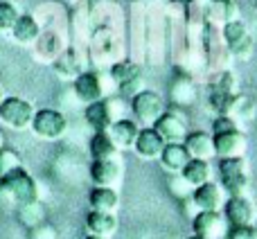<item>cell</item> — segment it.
Returning <instances> with one entry per match:
<instances>
[{
  "instance_id": "4fadbf2b",
  "label": "cell",
  "mask_w": 257,
  "mask_h": 239,
  "mask_svg": "<svg viewBox=\"0 0 257 239\" xmlns=\"http://www.w3.org/2000/svg\"><path fill=\"white\" fill-rule=\"evenodd\" d=\"M90 178H93L95 185L99 187H115L117 183L122 181V174H124V167H122L120 158H111V160H93L88 169Z\"/></svg>"
},
{
  "instance_id": "83f0119b",
  "label": "cell",
  "mask_w": 257,
  "mask_h": 239,
  "mask_svg": "<svg viewBox=\"0 0 257 239\" xmlns=\"http://www.w3.org/2000/svg\"><path fill=\"white\" fill-rule=\"evenodd\" d=\"M18 18H21L18 9L12 3H7V0H0V32H9L12 34Z\"/></svg>"
},
{
  "instance_id": "ba28073f",
  "label": "cell",
  "mask_w": 257,
  "mask_h": 239,
  "mask_svg": "<svg viewBox=\"0 0 257 239\" xmlns=\"http://www.w3.org/2000/svg\"><path fill=\"white\" fill-rule=\"evenodd\" d=\"M32 131L43 140H59L68 131V120L57 108H39L32 120Z\"/></svg>"
},
{
  "instance_id": "836d02e7",
  "label": "cell",
  "mask_w": 257,
  "mask_h": 239,
  "mask_svg": "<svg viewBox=\"0 0 257 239\" xmlns=\"http://www.w3.org/2000/svg\"><path fill=\"white\" fill-rule=\"evenodd\" d=\"M226 239H257V230L253 226H235L228 230Z\"/></svg>"
},
{
  "instance_id": "d4e9b609",
  "label": "cell",
  "mask_w": 257,
  "mask_h": 239,
  "mask_svg": "<svg viewBox=\"0 0 257 239\" xmlns=\"http://www.w3.org/2000/svg\"><path fill=\"white\" fill-rule=\"evenodd\" d=\"M241 97L237 93H217L210 90V108L217 115H232L235 111H239Z\"/></svg>"
},
{
  "instance_id": "d590c367",
  "label": "cell",
  "mask_w": 257,
  "mask_h": 239,
  "mask_svg": "<svg viewBox=\"0 0 257 239\" xmlns=\"http://www.w3.org/2000/svg\"><path fill=\"white\" fill-rule=\"evenodd\" d=\"M84 239H108V237H99V235H90V232H88V235H86Z\"/></svg>"
},
{
  "instance_id": "277c9868",
  "label": "cell",
  "mask_w": 257,
  "mask_h": 239,
  "mask_svg": "<svg viewBox=\"0 0 257 239\" xmlns=\"http://www.w3.org/2000/svg\"><path fill=\"white\" fill-rule=\"evenodd\" d=\"M165 111H167L165 99H163V95L156 93V90L142 88L140 93L131 97V113H133V117H136V122L142 124V127H154L156 120L163 115Z\"/></svg>"
},
{
  "instance_id": "8fae6325",
  "label": "cell",
  "mask_w": 257,
  "mask_h": 239,
  "mask_svg": "<svg viewBox=\"0 0 257 239\" xmlns=\"http://www.w3.org/2000/svg\"><path fill=\"white\" fill-rule=\"evenodd\" d=\"M223 217L228 219L230 228L235 226H253L255 217H257V208L248 196H228L226 205H223Z\"/></svg>"
},
{
  "instance_id": "4dcf8cb0",
  "label": "cell",
  "mask_w": 257,
  "mask_h": 239,
  "mask_svg": "<svg viewBox=\"0 0 257 239\" xmlns=\"http://www.w3.org/2000/svg\"><path fill=\"white\" fill-rule=\"evenodd\" d=\"M16 167H23L18 151L9 149V147H3V149H0V178H3L5 174L14 172Z\"/></svg>"
},
{
  "instance_id": "cb8c5ba5",
  "label": "cell",
  "mask_w": 257,
  "mask_h": 239,
  "mask_svg": "<svg viewBox=\"0 0 257 239\" xmlns=\"http://www.w3.org/2000/svg\"><path fill=\"white\" fill-rule=\"evenodd\" d=\"M181 176L185 178L192 187H199V185H203V183L212 181V165H210V160L190 158V163L183 167Z\"/></svg>"
},
{
  "instance_id": "f35d334b",
  "label": "cell",
  "mask_w": 257,
  "mask_h": 239,
  "mask_svg": "<svg viewBox=\"0 0 257 239\" xmlns=\"http://www.w3.org/2000/svg\"><path fill=\"white\" fill-rule=\"evenodd\" d=\"M196 3H210V0H196Z\"/></svg>"
},
{
  "instance_id": "f546056e",
  "label": "cell",
  "mask_w": 257,
  "mask_h": 239,
  "mask_svg": "<svg viewBox=\"0 0 257 239\" xmlns=\"http://www.w3.org/2000/svg\"><path fill=\"white\" fill-rule=\"evenodd\" d=\"M172 97L176 104H190L194 99V86L190 79H178L172 86Z\"/></svg>"
},
{
  "instance_id": "52a82bcc",
  "label": "cell",
  "mask_w": 257,
  "mask_h": 239,
  "mask_svg": "<svg viewBox=\"0 0 257 239\" xmlns=\"http://www.w3.org/2000/svg\"><path fill=\"white\" fill-rule=\"evenodd\" d=\"M192 230L201 239H226L230 223L221 210H199L192 217Z\"/></svg>"
},
{
  "instance_id": "603a6c76",
  "label": "cell",
  "mask_w": 257,
  "mask_h": 239,
  "mask_svg": "<svg viewBox=\"0 0 257 239\" xmlns=\"http://www.w3.org/2000/svg\"><path fill=\"white\" fill-rule=\"evenodd\" d=\"M12 36L18 45L36 43L41 36V27H39V23H36V18L30 16V14H21V18L16 21V25H14V30H12Z\"/></svg>"
},
{
  "instance_id": "f1b7e54d",
  "label": "cell",
  "mask_w": 257,
  "mask_h": 239,
  "mask_svg": "<svg viewBox=\"0 0 257 239\" xmlns=\"http://www.w3.org/2000/svg\"><path fill=\"white\" fill-rule=\"evenodd\" d=\"M237 88V77L230 70H221L219 75H214L210 90H217V93H235Z\"/></svg>"
},
{
  "instance_id": "30bf717a",
  "label": "cell",
  "mask_w": 257,
  "mask_h": 239,
  "mask_svg": "<svg viewBox=\"0 0 257 239\" xmlns=\"http://www.w3.org/2000/svg\"><path fill=\"white\" fill-rule=\"evenodd\" d=\"M75 95H77V99L84 104H93V102H97V99L108 97L106 84H104V75H99V72H95V70H84L75 79Z\"/></svg>"
},
{
  "instance_id": "74e56055",
  "label": "cell",
  "mask_w": 257,
  "mask_h": 239,
  "mask_svg": "<svg viewBox=\"0 0 257 239\" xmlns=\"http://www.w3.org/2000/svg\"><path fill=\"white\" fill-rule=\"evenodd\" d=\"M248 3H250V5H253V7H255V9H257V0H248Z\"/></svg>"
},
{
  "instance_id": "2e32d148",
  "label": "cell",
  "mask_w": 257,
  "mask_h": 239,
  "mask_svg": "<svg viewBox=\"0 0 257 239\" xmlns=\"http://www.w3.org/2000/svg\"><path fill=\"white\" fill-rule=\"evenodd\" d=\"M133 149H136V154L140 156V158L156 160V158H160V154H163L165 140L160 138V133L156 131L154 127H142L140 133H138V138H136Z\"/></svg>"
},
{
  "instance_id": "4316f807",
  "label": "cell",
  "mask_w": 257,
  "mask_h": 239,
  "mask_svg": "<svg viewBox=\"0 0 257 239\" xmlns=\"http://www.w3.org/2000/svg\"><path fill=\"white\" fill-rule=\"evenodd\" d=\"M210 9H212L223 23L239 18V7H237L235 0H210Z\"/></svg>"
},
{
  "instance_id": "e575fe53",
  "label": "cell",
  "mask_w": 257,
  "mask_h": 239,
  "mask_svg": "<svg viewBox=\"0 0 257 239\" xmlns=\"http://www.w3.org/2000/svg\"><path fill=\"white\" fill-rule=\"evenodd\" d=\"M5 142H7V140H5V131H3V129H0V149H3V147H5Z\"/></svg>"
},
{
  "instance_id": "ab89813d",
  "label": "cell",
  "mask_w": 257,
  "mask_h": 239,
  "mask_svg": "<svg viewBox=\"0 0 257 239\" xmlns=\"http://www.w3.org/2000/svg\"><path fill=\"white\" fill-rule=\"evenodd\" d=\"M190 239H201V237H196V235H192V237H190Z\"/></svg>"
},
{
  "instance_id": "d6986e66",
  "label": "cell",
  "mask_w": 257,
  "mask_h": 239,
  "mask_svg": "<svg viewBox=\"0 0 257 239\" xmlns=\"http://www.w3.org/2000/svg\"><path fill=\"white\" fill-rule=\"evenodd\" d=\"M158 160H160L165 172L181 174L183 167L190 163V154H187L183 142H169V145H165V149H163V154H160Z\"/></svg>"
},
{
  "instance_id": "6da1fadb",
  "label": "cell",
  "mask_w": 257,
  "mask_h": 239,
  "mask_svg": "<svg viewBox=\"0 0 257 239\" xmlns=\"http://www.w3.org/2000/svg\"><path fill=\"white\" fill-rule=\"evenodd\" d=\"M0 192L14 201L16 205H25L32 201H39V183L27 169L16 167L14 172L5 174L0 178Z\"/></svg>"
},
{
  "instance_id": "5b68a950",
  "label": "cell",
  "mask_w": 257,
  "mask_h": 239,
  "mask_svg": "<svg viewBox=\"0 0 257 239\" xmlns=\"http://www.w3.org/2000/svg\"><path fill=\"white\" fill-rule=\"evenodd\" d=\"M221 36H223V43H226V48L230 50L232 57L241 59V61L250 59V54H253V48H255L253 34H250L248 25H246L241 18H235V21L223 23Z\"/></svg>"
},
{
  "instance_id": "484cf974",
  "label": "cell",
  "mask_w": 257,
  "mask_h": 239,
  "mask_svg": "<svg viewBox=\"0 0 257 239\" xmlns=\"http://www.w3.org/2000/svg\"><path fill=\"white\" fill-rule=\"evenodd\" d=\"M18 219H21L23 226L34 228L45 221V208L41 205V201H32V203L18 205Z\"/></svg>"
},
{
  "instance_id": "ffe728a7",
  "label": "cell",
  "mask_w": 257,
  "mask_h": 239,
  "mask_svg": "<svg viewBox=\"0 0 257 239\" xmlns=\"http://www.w3.org/2000/svg\"><path fill=\"white\" fill-rule=\"evenodd\" d=\"M117 217L115 212H97V210H90L86 214V230L90 235H99V237H111L117 230Z\"/></svg>"
},
{
  "instance_id": "5bb4252c",
  "label": "cell",
  "mask_w": 257,
  "mask_h": 239,
  "mask_svg": "<svg viewBox=\"0 0 257 239\" xmlns=\"http://www.w3.org/2000/svg\"><path fill=\"white\" fill-rule=\"evenodd\" d=\"M192 201H194L196 210H223L228 194L219 183L210 181L192 190Z\"/></svg>"
},
{
  "instance_id": "9a60e30c",
  "label": "cell",
  "mask_w": 257,
  "mask_h": 239,
  "mask_svg": "<svg viewBox=\"0 0 257 239\" xmlns=\"http://www.w3.org/2000/svg\"><path fill=\"white\" fill-rule=\"evenodd\" d=\"M214 138V151L219 158H244L246 154V136L241 133V129L228 133H217Z\"/></svg>"
},
{
  "instance_id": "7a4b0ae2",
  "label": "cell",
  "mask_w": 257,
  "mask_h": 239,
  "mask_svg": "<svg viewBox=\"0 0 257 239\" xmlns=\"http://www.w3.org/2000/svg\"><path fill=\"white\" fill-rule=\"evenodd\" d=\"M126 113L124 99L122 97H104L93 104H86V122L95 129V131H106L113 122L122 120Z\"/></svg>"
},
{
  "instance_id": "3957f363",
  "label": "cell",
  "mask_w": 257,
  "mask_h": 239,
  "mask_svg": "<svg viewBox=\"0 0 257 239\" xmlns=\"http://www.w3.org/2000/svg\"><path fill=\"white\" fill-rule=\"evenodd\" d=\"M219 185L228 196H244L248 190V167L244 158H219Z\"/></svg>"
},
{
  "instance_id": "7402d4cb",
  "label": "cell",
  "mask_w": 257,
  "mask_h": 239,
  "mask_svg": "<svg viewBox=\"0 0 257 239\" xmlns=\"http://www.w3.org/2000/svg\"><path fill=\"white\" fill-rule=\"evenodd\" d=\"M90 158L93 160H111V158H120V149L113 142V138L108 136V131H95L90 138Z\"/></svg>"
},
{
  "instance_id": "8d00e7d4",
  "label": "cell",
  "mask_w": 257,
  "mask_h": 239,
  "mask_svg": "<svg viewBox=\"0 0 257 239\" xmlns=\"http://www.w3.org/2000/svg\"><path fill=\"white\" fill-rule=\"evenodd\" d=\"M5 99V93H3V86H0V102H3Z\"/></svg>"
},
{
  "instance_id": "1f68e13d",
  "label": "cell",
  "mask_w": 257,
  "mask_h": 239,
  "mask_svg": "<svg viewBox=\"0 0 257 239\" xmlns=\"http://www.w3.org/2000/svg\"><path fill=\"white\" fill-rule=\"evenodd\" d=\"M239 129V124H237V120L232 115H217L212 122V136H217V133H228V131H237Z\"/></svg>"
},
{
  "instance_id": "ac0fdd59",
  "label": "cell",
  "mask_w": 257,
  "mask_h": 239,
  "mask_svg": "<svg viewBox=\"0 0 257 239\" xmlns=\"http://www.w3.org/2000/svg\"><path fill=\"white\" fill-rule=\"evenodd\" d=\"M140 124L136 122V120H128V117H122L117 120V122H113L111 127L106 129L108 136L113 138V142L117 145V149H133V145H136V138L138 133H140Z\"/></svg>"
},
{
  "instance_id": "7c38bea8",
  "label": "cell",
  "mask_w": 257,
  "mask_h": 239,
  "mask_svg": "<svg viewBox=\"0 0 257 239\" xmlns=\"http://www.w3.org/2000/svg\"><path fill=\"white\" fill-rule=\"evenodd\" d=\"M154 129L160 133L165 145H169V142H185L187 133H190L187 131L185 115H181L178 111H165L163 115L156 120Z\"/></svg>"
},
{
  "instance_id": "8992f818",
  "label": "cell",
  "mask_w": 257,
  "mask_h": 239,
  "mask_svg": "<svg viewBox=\"0 0 257 239\" xmlns=\"http://www.w3.org/2000/svg\"><path fill=\"white\" fill-rule=\"evenodd\" d=\"M36 108L32 106V102L16 95H9L0 102V122L5 127L14 129V131H23V129L32 127V120H34Z\"/></svg>"
},
{
  "instance_id": "44dd1931",
  "label": "cell",
  "mask_w": 257,
  "mask_h": 239,
  "mask_svg": "<svg viewBox=\"0 0 257 239\" xmlns=\"http://www.w3.org/2000/svg\"><path fill=\"white\" fill-rule=\"evenodd\" d=\"M88 203H90V210H97V212H115L120 208V194H117L115 187L95 185L88 192Z\"/></svg>"
},
{
  "instance_id": "9c48e42d",
  "label": "cell",
  "mask_w": 257,
  "mask_h": 239,
  "mask_svg": "<svg viewBox=\"0 0 257 239\" xmlns=\"http://www.w3.org/2000/svg\"><path fill=\"white\" fill-rule=\"evenodd\" d=\"M108 75H111L113 84L117 86V90L122 95H126V97H133V95H138L142 90V68L138 63L117 61L111 66Z\"/></svg>"
},
{
  "instance_id": "d6a6232c",
  "label": "cell",
  "mask_w": 257,
  "mask_h": 239,
  "mask_svg": "<svg viewBox=\"0 0 257 239\" xmlns=\"http://www.w3.org/2000/svg\"><path fill=\"white\" fill-rule=\"evenodd\" d=\"M30 239H59V232L52 223L43 221V223H39V226L30 228Z\"/></svg>"
},
{
  "instance_id": "e0dca14e",
  "label": "cell",
  "mask_w": 257,
  "mask_h": 239,
  "mask_svg": "<svg viewBox=\"0 0 257 239\" xmlns=\"http://www.w3.org/2000/svg\"><path fill=\"white\" fill-rule=\"evenodd\" d=\"M185 149L190 154V158H199V160H210L217 156L214 151V138L212 133H205V131H192L187 133L185 138Z\"/></svg>"
}]
</instances>
